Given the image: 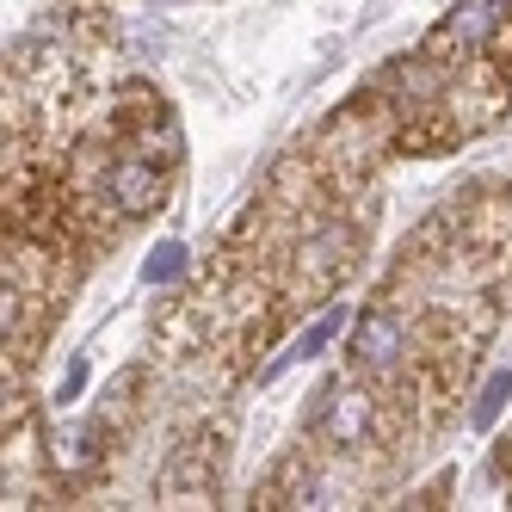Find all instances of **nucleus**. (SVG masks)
<instances>
[{"label":"nucleus","instance_id":"1","mask_svg":"<svg viewBox=\"0 0 512 512\" xmlns=\"http://www.w3.org/2000/svg\"><path fill=\"white\" fill-rule=\"evenodd\" d=\"M401 346H408V327H401L389 309L364 315V321H358V334H352V358H358V364H371V371H389V364L401 358Z\"/></svg>","mask_w":512,"mask_h":512},{"label":"nucleus","instance_id":"2","mask_svg":"<svg viewBox=\"0 0 512 512\" xmlns=\"http://www.w3.org/2000/svg\"><path fill=\"white\" fill-rule=\"evenodd\" d=\"M364 426H371V395L352 389V383H334L327 389V438L334 445H358Z\"/></svg>","mask_w":512,"mask_h":512},{"label":"nucleus","instance_id":"3","mask_svg":"<svg viewBox=\"0 0 512 512\" xmlns=\"http://www.w3.org/2000/svg\"><path fill=\"white\" fill-rule=\"evenodd\" d=\"M112 198H118L124 210H149V204L161 198V179L142 167V161H118V167H112Z\"/></svg>","mask_w":512,"mask_h":512},{"label":"nucleus","instance_id":"4","mask_svg":"<svg viewBox=\"0 0 512 512\" xmlns=\"http://www.w3.org/2000/svg\"><path fill=\"white\" fill-rule=\"evenodd\" d=\"M494 13H500L494 0H463V7L445 19V38H451V44H475V38L494 25Z\"/></svg>","mask_w":512,"mask_h":512},{"label":"nucleus","instance_id":"5","mask_svg":"<svg viewBox=\"0 0 512 512\" xmlns=\"http://www.w3.org/2000/svg\"><path fill=\"white\" fill-rule=\"evenodd\" d=\"M506 401H512V371H494L488 389H482V401H475V414H469V426H475V432H488V426L500 420Z\"/></svg>","mask_w":512,"mask_h":512},{"label":"nucleus","instance_id":"6","mask_svg":"<svg viewBox=\"0 0 512 512\" xmlns=\"http://www.w3.org/2000/svg\"><path fill=\"white\" fill-rule=\"evenodd\" d=\"M179 266H186V247L167 241V247H155V260L142 266V278H149V284H173V278H179Z\"/></svg>","mask_w":512,"mask_h":512},{"label":"nucleus","instance_id":"7","mask_svg":"<svg viewBox=\"0 0 512 512\" xmlns=\"http://www.w3.org/2000/svg\"><path fill=\"white\" fill-rule=\"evenodd\" d=\"M334 334H340V315H321V321L309 327V334L297 340V352H290V358H315V352H321L327 340H334Z\"/></svg>","mask_w":512,"mask_h":512},{"label":"nucleus","instance_id":"8","mask_svg":"<svg viewBox=\"0 0 512 512\" xmlns=\"http://www.w3.org/2000/svg\"><path fill=\"white\" fill-rule=\"evenodd\" d=\"M81 389H87V364L75 358V364H68V377H62V401H75Z\"/></svg>","mask_w":512,"mask_h":512},{"label":"nucleus","instance_id":"9","mask_svg":"<svg viewBox=\"0 0 512 512\" xmlns=\"http://www.w3.org/2000/svg\"><path fill=\"white\" fill-rule=\"evenodd\" d=\"M494 7H512V0H494Z\"/></svg>","mask_w":512,"mask_h":512}]
</instances>
